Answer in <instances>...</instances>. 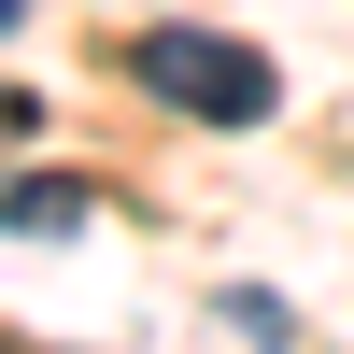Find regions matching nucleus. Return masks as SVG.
<instances>
[{
  "mask_svg": "<svg viewBox=\"0 0 354 354\" xmlns=\"http://www.w3.org/2000/svg\"><path fill=\"white\" fill-rule=\"evenodd\" d=\"M142 100H170L185 128H270L283 71L227 28H142Z\"/></svg>",
  "mask_w": 354,
  "mask_h": 354,
  "instance_id": "nucleus-1",
  "label": "nucleus"
},
{
  "mask_svg": "<svg viewBox=\"0 0 354 354\" xmlns=\"http://www.w3.org/2000/svg\"><path fill=\"white\" fill-rule=\"evenodd\" d=\"M85 198H100V185H71V170H28V185H0V241H57V227H85Z\"/></svg>",
  "mask_w": 354,
  "mask_h": 354,
  "instance_id": "nucleus-2",
  "label": "nucleus"
},
{
  "mask_svg": "<svg viewBox=\"0 0 354 354\" xmlns=\"http://www.w3.org/2000/svg\"><path fill=\"white\" fill-rule=\"evenodd\" d=\"M213 312H227V326H241L255 354H283V340H298V312H283V298H270V283H227V298H213Z\"/></svg>",
  "mask_w": 354,
  "mask_h": 354,
  "instance_id": "nucleus-3",
  "label": "nucleus"
},
{
  "mask_svg": "<svg viewBox=\"0 0 354 354\" xmlns=\"http://www.w3.org/2000/svg\"><path fill=\"white\" fill-rule=\"evenodd\" d=\"M15 15H28V0H0V28H15Z\"/></svg>",
  "mask_w": 354,
  "mask_h": 354,
  "instance_id": "nucleus-4",
  "label": "nucleus"
}]
</instances>
